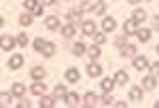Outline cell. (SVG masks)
Listing matches in <instances>:
<instances>
[{"label":"cell","instance_id":"cell-21","mask_svg":"<svg viewBox=\"0 0 159 108\" xmlns=\"http://www.w3.org/2000/svg\"><path fill=\"white\" fill-rule=\"evenodd\" d=\"M115 85H117V81H112V79H104V81H102V89H104V91H112Z\"/></svg>","mask_w":159,"mask_h":108},{"label":"cell","instance_id":"cell-1","mask_svg":"<svg viewBox=\"0 0 159 108\" xmlns=\"http://www.w3.org/2000/svg\"><path fill=\"white\" fill-rule=\"evenodd\" d=\"M136 30H138V21H136L134 17L127 19V21L123 24V32H125V36H127V34H136Z\"/></svg>","mask_w":159,"mask_h":108},{"label":"cell","instance_id":"cell-36","mask_svg":"<svg viewBox=\"0 0 159 108\" xmlns=\"http://www.w3.org/2000/svg\"><path fill=\"white\" fill-rule=\"evenodd\" d=\"M81 9H74V11H70V19H72V21H76V19H79V17H81Z\"/></svg>","mask_w":159,"mask_h":108},{"label":"cell","instance_id":"cell-28","mask_svg":"<svg viewBox=\"0 0 159 108\" xmlns=\"http://www.w3.org/2000/svg\"><path fill=\"white\" fill-rule=\"evenodd\" d=\"M72 51H74V55H83V53H85L87 49H85V45H83V43H76Z\"/></svg>","mask_w":159,"mask_h":108},{"label":"cell","instance_id":"cell-19","mask_svg":"<svg viewBox=\"0 0 159 108\" xmlns=\"http://www.w3.org/2000/svg\"><path fill=\"white\" fill-rule=\"evenodd\" d=\"M93 104H98V96L96 93H85V106H93Z\"/></svg>","mask_w":159,"mask_h":108},{"label":"cell","instance_id":"cell-31","mask_svg":"<svg viewBox=\"0 0 159 108\" xmlns=\"http://www.w3.org/2000/svg\"><path fill=\"white\" fill-rule=\"evenodd\" d=\"M19 24L24 25V28H25V25H30V24H32V15H21V17H19Z\"/></svg>","mask_w":159,"mask_h":108},{"label":"cell","instance_id":"cell-40","mask_svg":"<svg viewBox=\"0 0 159 108\" xmlns=\"http://www.w3.org/2000/svg\"><path fill=\"white\" fill-rule=\"evenodd\" d=\"M51 4H55V0H43V7H51Z\"/></svg>","mask_w":159,"mask_h":108},{"label":"cell","instance_id":"cell-30","mask_svg":"<svg viewBox=\"0 0 159 108\" xmlns=\"http://www.w3.org/2000/svg\"><path fill=\"white\" fill-rule=\"evenodd\" d=\"M89 57H91V61H96L100 57V49L98 47H91V49H89Z\"/></svg>","mask_w":159,"mask_h":108},{"label":"cell","instance_id":"cell-11","mask_svg":"<svg viewBox=\"0 0 159 108\" xmlns=\"http://www.w3.org/2000/svg\"><path fill=\"white\" fill-rule=\"evenodd\" d=\"M115 81H117V85H125L127 81H129V76H127L125 70H119L117 74H115Z\"/></svg>","mask_w":159,"mask_h":108},{"label":"cell","instance_id":"cell-18","mask_svg":"<svg viewBox=\"0 0 159 108\" xmlns=\"http://www.w3.org/2000/svg\"><path fill=\"white\" fill-rule=\"evenodd\" d=\"M64 100H66L68 106H76V104H79V96H76V93H66Z\"/></svg>","mask_w":159,"mask_h":108},{"label":"cell","instance_id":"cell-9","mask_svg":"<svg viewBox=\"0 0 159 108\" xmlns=\"http://www.w3.org/2000/svg\"><path fill=\"white\" fill-rule=\"evenodd\" d=\"M115 25H117V21H115L112 17H104V19H102V28H104V32H112Z\"/></svg>","mask_w":159,"mask_h":108},{"label":"cell","instance_id":"cell-12","mask_svg":"<svg viewBox=\"0 0 159 108\" xmlns=\"http://www.w3.org/2000/svg\"><path fill=\"white\" fill-rule=\"evenodd\" d=\"M45 25H47L49 30H57V28H60V19H57V17H47Z\"/></svg>","mask_w":159,"mask_h":108},{"label":"cell","instance_id":"cell-45","mask_svg":"<svg viewBox=\"0 0 159 108\" xmlns=\"http://www.w3.org/2000/svg\"><path fill=\"white\" fill-rule=\"evenodd\" d=\"M157 53H159V45H157Z\"/></svg>","mask_w":159,"mask_h":108},{"label":"cell","instance_id":"cell-10","mask_svg":"<svg viewBox=\"0 0 159 108\" xmlns=\"http://www.w3.org/2000/svg\"><path fill=\"white\" fill-rule=\"evenodd\" d=\"M79 76H81V74H79L76 68H70V70L66 72V81H68V83H76V81H79Z\"/></svg>","mask_w":159,"mask_h":108},{"label":"cell","instance_id":"cell-27","mask_svg":"<svg viewBox=\"0 0 159 108\" xmlns=\"http://www.w3.org/2000/svg\"><path fill=\"white\" fill-rule=\"evenodd\" d=\"M79 9H81V11H91V9H96V2H93V0H91V2L85 0V2H81V7H79Z\"/></svg>","mask_w":159,"mask_h":108},{"label":"cell","instance_id":"cell-7","mask_svg":"<svg viewBox=\"0 0 159 108\" xmlns=\"http://www.w3.org/2000/svg\"><path fill=\"white\" fill-rule=\"evenodd\" d=\"M0 47H2V51H11V49L15 47V40H13L11 36H2V40H0Z\"/></svg>","mask_w":159,"mask_h":108},{"label":"cell","instance_id":"cell-33","mask_svg":"<svg viewBox=\"0 0 159 108\" xmlns=\"http://www.w3.org/2000/svg\"><path fill=\"white\" fill-rule=\"evenodd\" d=\"M45 45H47V40H43V38H36V40H34V49H36V51H43Z\"/></svg>","mask_w":159,"mask_h":108},{"label":"cell","instance_id":"cell-2","mask_svg":"<svg viewBox=\"0 0 159 108\" xmlns=\"http://www.w3.org/2000/svg\"><path fill=\"white\" fill-rule=\"evenodd\" d=\"M87 74L93 79V76H100L102 74V66L96 64V61H89V66H87Z\"/></svg>","mask_w":159,"mask_h":108},{"label":"cell","instance_id":"cell-41","mask_svg":"<svg viewBox=\"0 0 159 108\" xmlns=\"http://www.w3.org/2000/svg\"><path fill=\"white\" fill-rule=\"evenodd\" d=\"M117 45H119V47H123V45H125V38H123V36H119V38H117Z\"/></svg>","mask_w":159,"mask_h":108},{"label":"cell","instance_id":"cell-20","mask_svg":"<svg viewBox=\"0 0 159 108\" xmlns=\"http://www.w3.org/2000/svg\"><path fill=\"white\" fill-rule=\"evenodd\" d=\"M24 4H25V9H28V11H32V13L40 7V2H38V0H24Z\"/></svg>","mask_w":159,"mask_h":108},{"label":"cell","instance_id":"cell-4","mask_svg":"<svg viewBox=\"0 0 159 108\" xmlns=\"http://www.w3.org/2000/svg\"><path fill=\"white\" fill-rule=\"evenodd\" d=\"M21 66H24V57H21V55H11L9 68H11V70H17V68H21Z\"/></svg>","mask_w":159,"mask_h":108},{"label":"cell","instance_id":"cell-39","mask_svg":"<svg viewBox=\"0 0 159 108\" xmlns=\"http://www.w3.org/2000/svg\"><path fill=\"white\" fill-rule=\"evenodd\" d=\"M17 106H19V108H30V102H25L24 97H21V102H19V104H17Z\"/></svg>","mask_w":159,"mask_h":108},{"label":"cell","instance_id":"cell-14","mask_svg":"<svg viewBox=\"0 0 159 108\" xmlns=\"http://www.w3.org/2000/svg\"><path fill=\"white\" fill-rule=\"evenodd\" d=\"M121 53L125 57H136V47L134 45H125V47L121 49Z\"/></svg>","mask_w":159,"mask_h":108},{"label":"cell","instance_id":"cell-32","mask_svg":"<svg viewBox=\"0 0 159 108\" xmlns=\"http://www.w3.org/2000/svg\"><path fill=\"white\" fill-rule=\"evenodd\" d=\"M0 100H2V106H9V104H11V100H13V96H11V93H2Z\"/></svg>","mask_w":159,"mask_h":108},{"label":"cell","instance_id":"cell-35","mask_svg":"<svg viewBox=\"0 0 159 108\" xmlns=\"http://www.w3.org/2000/svg\"><path fill=\"white\" fill-rule=\"evenodd\" d=\"M17 45L25 47V45H28V36H25V34H19V36H17Z\"/></svg>","mask_w":159,"mask_h":108},{"label":"cell","instance_id":"cell-38","mask_svg":"<svg viewBox=\"0 0 159 108\" xmlns=\"http://www.w3.org/2000/svg\"><path fill=\"white\" fill-rule=\"evenodd\" d=\"M151 74H153V76H159V61L151 66Z\"/></svg>","mask_w":159,"mask_h":108},{"label":"cell","instance_id":"cell-26","mask_svg":"<svg viewBox=\"0 0 159 108\" xmlns=\"http://www.w3.org/2000/svg\"><path fill=\"white\" fill-rule=\"evenodd\" d=\"M32 79L43 81V79H45V70H43V68H34V70H32Z\"/></svg>","mask_w":159,"mask_h":108},{"label":"cell","instance_id":"cell-34","mask_svg":"<svg viewBox=\"0 0 159 108\" xmlns=\"http://www.w3.org/2000/svg\"><path fill=\"white\" fill-rule=\"evenodd\" d=\"M93 40H96V45H102V43L106 40V36L100 34V32H96V34H93Z\"/></svg>","mask_w":159,"mask_h":108},{"label":"cell","instance_id":"cell-15","mask_svg":"<svg viewBox=\"0 0 159 108\" xmlns=\"http://www.w3.org/2000/svg\"><path fill=\"white\" fill-rule=\"evenodd\" d=\"M155 85H157V81H155V76H153V74L147 76V79L142 81V87H144V89H155Z\"/></svg>","mask_w":159,"mask_h":108},{"label":"cell","instance_id":"cell-29","mask_svg":"<svg viewBox=\"0 0 159 108\" xmlns=\"http://www.w3.org/2000/svg\"><path fill=\"white\" fill-rule=\"evenodd\" d=\"M134 19L138 21V24L144 21V19H147V13H144V11H134Z\"/></svg>","mask_w":159,"mask_h":108},{"label":"cell","instance_id":"cell-5","mask_svg":"<svg viewBox=\"0 0 159 108\" xmlns=\"http://www.w3.org/2000/svg\"><path fill=\"white\" fill-rule=\"evenodd\" d=\"M134 68L136 70H144V68H148V61L144 55H136L134 57Z\"/></svg>","mask_w":159,"mask_h":108},{"label":"cell","instance_id":"cell-25","mask_svg":"<svg viewBox=\"0 0 159 108\" xmlns=\"http://www.w3.org/2000/svg\"><path fill=\"white\" fill-rule=\"evenodd\" d=\"M53 93H55V97H66L68 91H66V87H64V85H55V91H53Z\"/></svg>","mask_w":159,"mask_h":108},{"label":"cell","instance_id":"cell-42","mask_svg":"<svg viewBox=\"0 0 159 108\" xmlns=\"http://www.w3.org/2000/svg\"><path fill=\"white\" fill-rule=\"evenodd\" d=\"M153 25H155V30H159V17L155 19V21H153Z\"/></svg>","mask_w":159,"mask_h":108},{"label":"cell","instance_id":"cell-16","mask_svg":"<svg viewBox=\"0 0 159 108\" xmlns=\"http://www.w3.org/2000/svg\"><path fill=\"white\" fill-rule=\"evenodd\" d=\"M53 104H55V100L49 96H40V106L43 108H53Z\"/></svg>","mask_w":159,"mask_h":108},{"label":"cell","instance_id":"cell-22","mask_svg":"<svg viewBox=\"0 0 159 108\" xmlns=\"http://www.w3.org/2000/svg\"><path fill=\"white\" fill-rule=\"evenodd\" d=\"M61 34L66 36V38H70V36H74V24H68L61 28Z\"/></svg>","mask_w":159,"mask_h":108},{"label":"cell","instance_id":"cell-3","mask_svg":"<svg viewBox=\"0 0 159 108\" xmlns=\"http://www.w3.org/2000/svg\"><path fill=\"white\" fill-rule=\"evenodd\" d=\"M81 30H83V34H85V36H93V34H96V24L87 19V21H83Z\"/></svg>","mask_w":159,"mask_h":108},{"label":"cell","instance_id":"cell-17","mask_svg":"<svg viewBox=\"0 0 159 108\" xmlns=\"http://www.w3.org/2000/svg\"><path fill=\"white\" fill-rule=\"evenodd\" d=\"M24 93H25V87H24L21 83H15V85H13V96L24 97Z\"/></svg>","mask_w":159,"mask_h":108},{"label":"cell","instance_id":"cell-37","mask_svg":"<svg viewBox=\"0 0 159 108\" xmlns=\"http://www.w3.org/2000/svg\"><path fill=\"white\" fill-rule=\"evenodd\" d=\"M104 9H106V7H104V2H98V4H96V9H93V11L98 13V15H102V13H104Z\"/></svg>","mask_w":159,"mask_h":108},{"label":"cell","instance_id":"cell-6","mask_svg":"<svg viewBox=\"0 0 159 108\" xmlns=\"http://www.w3.org/2000/svg\"><path fill=\"white\" fill-rule=\"evenodd\" d=\"M129 100H134V102H140V100H142V87L134 85V87L129 89Z\"/></svg>","mask_w":159,"mask_h":108},{"label":"cell","instance_id":"cell-8","mask_svg":"<svg viewBox=\"0 0 159 108\" xmlns=\"http://www.w3.org/2000/svg\"><path fill=\"white\" fill-rule=\"evenodd\" d=\"M136 36H138V40L148 43V38H151V30H147V28H138V30H136Z\"/></svg>","mask_w":159,"mask_h":108},{"label":"cell","instance_id":"cell-24","mask_svg":"<svg viewBox=\"0 0 159 108\" xmlns=\"http://www.w3.org/2000/svg\"><path fill=\"white\" fill-rule=\"evenodd\" d=\"M32 93H34V96H43V93H45V85L43 83L32 85Z\"/></svg>","mask_w":159,"mask_h":108},{"label":"cell","instance_id":"cell-43","mask_svg":"<svg viewBox=\"0 0 159 108\" xmlns=\"http://www.w3.org/2000/svg\"><path fill=\"white\" fill-rule=\"evenodd\" d=\"M127 2H132V4H138V2H140V0H127Z\"/></svg>","mask_w":159,"mask_h":108},{"label":"cell","instance_id":"cell-44","mask_svg":"<svg viewBox=\"0 0 159 108\" xmlns=\"http://www.w3.org/2000/svg\"><path fill=\"white\" fill-rule=\"evenodd\" d=\"M155 108H159V102H155Z\"/></svg>","mask_w":159,"mask_h":108},{"label":"cell","instance_id":"cell-23","mask_svg":"<svg viewBox=\"0 0 159 108\" xmlns=\"http://www.w3.org/2000/svg\"><path fill=\"white\" fill-rule=\"evenodd\" d=\"M100 102H102L104 106H110V104H115V100H112V96H110V91H106L104 96L100 97Z\"/></svg>","mask_w":159,"mask_h":108},{"label":"cell","instance_id":"cell-13","mask_svg":"<svg viewBox=\"0 0 159 108\" xmlns=\"http://www.w3.org/2000/svg\"><path fill=\"white\" fill-rule=\"evenodd\" d=\"M40 53H43L45 57H51V55L55 53V45H53V43H47V45L43 47V51H40Z\"/></svg>","mask_w":159,"mask_h":108}]
</instances>
